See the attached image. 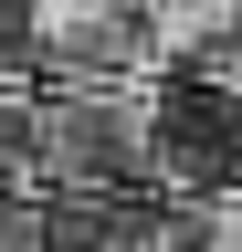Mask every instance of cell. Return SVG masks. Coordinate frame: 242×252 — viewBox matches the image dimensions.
I'll list each match as a JSON object with an SVG mask.
<instances>
[{
	"instance_id": "2",
	"label": "cell",
	"mask_w": 242,
	"mask_h": 252,
	"mask_svg": "<svg viewBox=\"0 0 242 252\" xmlns=\"http://www.w3.org/2000/svg\"><path fill=\"white\" fill-rule=\"evenodd\" d=\"M32 63L42 84L147 74V0H32Z\"/></svg>"
},
{
	"instance_id": "4",
	"label": "cell",
	"mask_w": 242,
	"mask_h": 252,
	"mask_svg": "<svg viewBox=\"0 0 242 252\" xmlns=\"http://www.w3.org/2000/svg\"><path fill=\"white\" fill-rule=\"evenodd\" d=\"M147 74H200L242 94V0H147Z\"/></svg>"
},
{
	"instance_id": "3",
	"label": "cell",
	"mask_w": 242,
	"mask_h": 252,
	"mask_svg": "<svg viewBox=\"0 0 242 252\" xmlns=\"http://www.w3.org/2000/svg\"><path fill=\"white\" fill-rule=\"evenodd\" d=\"M158 189L147 179H64L42 189V242L53 252H158Z\"/></svg>"
},
{
	"instance_id": "1",
	"label": "cell",
	"mask_w": 242,
	"mask_h": 252,
	"mask_svg": "<svg viewBox=\"0 0 242 252\" xmlns=\"http://www.w3.org/2000/svg\"><path fill=\"white\" fill-rule=\"evenodd\" d=\"M158 147V74L42 84V189L64 179H147Z\"/></svg>"
}]
</instances>
